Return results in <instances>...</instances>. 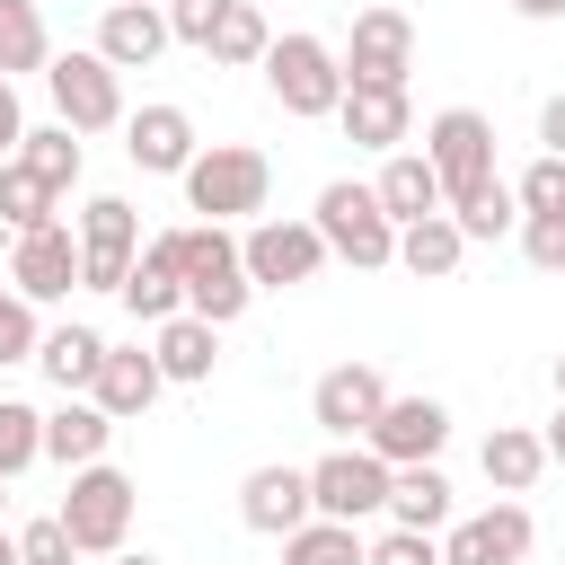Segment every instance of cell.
Listing matches in <instances>:
<instances>
[{"label":"cell","mask_w":565,"mask_h":565,"mask_svg":"<svg viewBox=\"0 0 565 565\" xmlns=\"http://www.w3.org/2000/svg\"><path fill=\"white\" fill-rule=\"evenodd\" d=\"M177 274H185V318H203V327H230V318H247V300H256V282H247V265H238V238H230L221 221L177 230Z\"/></svg>","instance_id":"6da1fadb"},{"label":"cell","mask_w":565,"mask_h":565,"mask_svg":"<svg viewBox=\"0 0 565 565\" xmlns=\"http://www.w3.org/2000/svg\"><path fill=\"white\" fill-rule=\"evenodd\" d=\"M424 159H433V177H441V212H468L477 194L503 185V177H494V124H486L477 106H441V115L424 124Z\"/></svg>","instance_id":"7a4b0ae2"},{"label":"cell","mask_w":565,"mask_h":565,"mask_svg":"<svg viewBox=\"0 0 565 565\" xmlns=\"http://www.w3.org/2000/svg\"><path fill=\"white\" fill-rule=\"evenodd\" d=\"M185 185V212H203V221H256L265 212V194H274V168H265V150H247V141H212V150H194V168L177 177Z\"/></svg>","instance_id":"3957f363"},{"label":"cell","mask_w":565,"mask_h":565,"mask_svg":"<svg viewBox=\"0 0 565 565\" xmlns=\"http://www.w3.org/2000/svg\"><path fill=\"white\" fill-rule=\"evenodd\" d=\"M256 71H265L274 106H282V115H300V124H318V115H335V106H344V62H335V44H327V35H274Z\"/></svg>","instance_id":"277c9868"},{"label":"cell","mask_w":565,"mask_h":565,"mask_svg":"<svg viewBox=\"0 0 565 565\" xmlns=\"http://www.w3.org/2000/svg\"><path fill=\"white\" fill-rule=\"evenodd\" d=\"M309 230L327 238V256H344V265H362V274L397 265V221H388V212H380V194H371V185H353V177L318 185V212H309Z\"/></svg>","instance_id":"5b68a950"},{"label":"cell","mask_w":565,"mask_h":565,"mask_svg":"<svg viewBox=\"0 0 565 565\" xmlns=\"http://www.w3.org/2000/svg\"><path fill=\"white\" fill-rule=\"evenodd\" d=\"M132 503H141V486L124 477V468H71V494H62V530H71V547L79 556H115V547H132Z\"/></svg>","instance_id":"8992f818"},{"label":"cell","mask_w":565,"mask_h":565,"mask_svg":"<svg viewBox=\"0 0 565 565\" xmlns=\"http://www.w3.org/2000/svg\"><path fill=\"white\" fill-rule=\"evenodd\" d=\"M309 512L318 521H380L388 512V459H371L362 441H335L327 459H309Z\"/></svg>","instance_id":"52a82bcc"},{"label":"cell","mask_w":565,"mask_h":565,"mask_svg":"<svg viewBox=\"0 0 565 565\" xmlns=\"http://www.w3.org/2000/svg\"><path fill=\"white\" fill-rule=\"evenodd\" d=\"M335 62H344V88H406V71H415V18L388 9V0L353 9V35H344Z\"/></svg>","instance_id":"ba28073f"},{"label":"cell","mask_w":565,"mask_h":565,"mask_svg":"<svg viewBox=\"0 0 565 565\" xmlns=\"http://www.w3.org/2000/svg\"><path fill=\"white\" fill-rule=\"evenodd\" d=\"M71 238H79V291H124V274L141 256V212L124 194H88Z\"/></svg>","instance_id":"9c48e42d"},{"label":"cell","mask_w":565,"mask_h":565,"mask_svg":"<svg viewBox=\"0 0 565 565\" xmlns=\"http://www.w3.org/2000/svg\"><path fill=\"white\" fill-rule=\"evenodd\" d=\"M44 88H53V115L71 132H115L124 124V71H106L97 53H53Z\"/></svg>","instance_id":"30bf717a"},{"label":"cell","mask_w":565,"mask_h":565,"mask_svg":"<svg viewBox=\"0 0 565 565\" xmlns=\"http://www.w3.org/2000/svg\"><path fill=\"white\" fill-rule=\"evenodd\" d=\"M238 265H247V282L256 291H291V282H318V265H327V238L309 230V221H247V238H238Z\"/></svg>","instance_id":"8fae6325"},{"label":"cell","mask_w":565,"mask_h":565,"mask_svg":"<svg viewBox=\"0 0 565 565\" xmlns=\"http://www.w3.org/2000/svg\"><path fill=\"white\" fill-rule=\"evenodd\" d=\"M441 441H450V406L441 397H397V388L362 433V450L388 459V468H424V459H441Z\"/></svg>","instance_id":"7c38bea8"},{"label":"cell","mask_w":565,"mask_h":565,"mask_svg":"<svg viewBox=\"0 0 565 565\" xmlns=\"http://www.w3.org/2000/svg\"><path fill=\"white\" fill-rule=\"evenodd\" d=\"M530 539H539V521H530V503H486V512H468V521H450L441 530V565H521L530 556Z\"/></svg>","instance_id":"4fadbf2b"},{"label":"cell","mask_w":565,"mask_h":565,"mask_svg":"<svg viewBox=\"0 0 565 565\" xmlns=\"http://www.w3.org/2000/svg\"><path fill=\"white\" fill-rule=\"evenodd\" d=\"M9 291L35 300V309L79 291V238H71V221H44V230H26V238L9 247Z\"/></svg>","instance_id":"5bb4252c"},{"label":"cell","mask_w":565,"mask_h":565,"mask_svg":"<svg viewBox=\"0 0 565 565\" xmlns=\"http://www.w3.org/2000/svg\"><path fill=\"white\" fill-rule=\"evenodd\" d=\"M380 406H388V380H380L371 362H335V371H318V388H309V424L335 433V441H362Z\"/></svg>","instance_id":"9a60e30c"},{"label":"cell","mask_w":565,"mask_h":565,"mask_svg":"<svg viewBox=\"0 0 565 565\" xmlns=\"http://www.w3.org/2000/svg\"><path fill=\"white\" fill-rule=\"evenodd\" d=\"M238 521H247L256 539H291V530L309 521V468H291V459L247 468V477H238Z\"/></svg>","instance_id":"2e32d148"},{"label":"cell","mask_w":565,"mask_h":565,"mask_svg":"<svg viewBox=\"0 0 565 565\" xmlns=\"http://www.w3.org/2000/svg\"><path fill=\"white\" fill-rule=\"evenodd\" d=\"M194 150H203V141H194V115H185V106L159 97V106H141V115H124V159H132L141 177H185Z\"/></svg>","instance_id":"e0dca14e"},{"label":"cell","mask_w":565,"mask_h":565,"mask_svg":"<svg viewBox=\"0 0 565 565\" xmlns=\"http://www.w3.org/2000/svg\"><path fill=\"white\" fill-rule=\"evenodd\" d=\"M88 53H97L106 71H150V62L168 53V9H159V0H106Z\"/></svg>","instance_id":"ac0fdd59"},{"label":"cell","mask_w":565,"mask_h":565,"mask_svg":"<svg viewBox=\"0 0 565 565\" xmlns=\"http://www.w3.org/2000/svg\"><path fill=\"white\" fill-rule=\"evenodd\" d=\"M141 327H168L177 309H185V274H177V230H159V238H141V256H132V274H124V291H115Z\"/></svg>","instance_id":"d6986e66"},{"label":"cell","mask_w":565,"mask_h":565,"mask_svg":"<svg viewBox=\"0 0 565 565\" xmlns=\"http://www.w3.org/2000/svg\"><path fill=\"white\" fill-rule=\"evenodd\" d=\"M159 362H150V344H106V362H97V380H88V406H106L115 424H132V415H150L159 406Z\"/></svg>","instance_id":"ffe728a7"},{"label":"cell","mask_w":565,"mask_h":565,"mask_svg":"<svg viewBox=\"0 0 565 565\" xmlns=\"http://www.w3.org/2000/svg\"><path fill=\"white\" fill-rule=\"evenodd\" d=\"M335 124H344V141H353V150H380V159H388V150L406 141L415 106H406V88H344Z\"/></svg>","instance_id":"44dd1931"},{"label":"cell","mask_w":565,"mask_h":565,"mask_svg":"<svg viewBox=\"0 0 565 565\" xmlns=\"http://www.w3.org/2000/svg\"><path fill=\"white\" fill-rule=\"evenodd\" d=\"M371 194H380V212H388L397 230L441 212V177H433V159H424V150H388V159H380V177H371Z\"/></svg>","instance_id":"7402d4cb"},{"label":"cell","mask_w":565,"mask_h":565,"mask_svg":"<svg viewBox=\"0 0 565 565\" xmlns=\"http://www.w3.org/2000/svg\"><path fill=\"white\" fill-rule=\"evenodd\" d=\"M106 441H115V415L88 406V397H62V406L44 415V459H53V468H97Z\"/></svg>","instance_id":"603a6c76"},{"label":"cell","mask_w":565,"mask_h":565,"mask_svg":"<svg viewBox=\"0 0 565 565\" xmlns=\"http://www.w3.org/2000/svg\"><path fill=\"white\" fill-rule=\"evenodd\" d=\"M150 362H159V380H177V388H194V380H212V362H221V327H203V318H168V327H150Z\"/></svg>","instance_id":"cb8c5ba5"},{"label":"cell","mask_w":565,"mask_h":565,"mask_svg":"<svg viewBox=\"0 0 565 565\" xmlns=\"http://www.w3.org/2000/svg\"><path fill=\"white\" fill-rule=\"evenodd\" d=\"M97 362H106V335L97 327H44V344H35V371L62 388V397H88V380H97Z\"/></svg>","instance_id":"d4e9b609"},{"label":"cell","mask_w":565,"mask_h":565,"mask_svg":"<svg viewBox=\"0 0 565 565\" xmlns=\"http://www.w3.org/2000/svg\"><path fill=\"white\" fill-rule=\"evenodd\" d=\"M477 459H486V486H494V494H512V503H521V494L547 477V441H539L530 424H494Z\"/></svg>","instance_id":"484cf974"},{"label":"cell","mask_w":565,"mask_h":565,"mask_svg":"<svg viewBox=\"0 0 565 565\" xmlns=\"http://www.w3.org/2000/svg\"><path fill=\"white\" fill-rule=\"evenodd\" d=\"M459 256H468V238H459V221H450V212H433V221H406V230H397V265H406L415 282H450V274H459Z\"/></svg>","instance_id":"4316f807"},{"label":"cell","mask_w":565,"mask_h":565,"mask_svg":"<svg viewBox=\"0 0 565 565\" xmlns=\"http://www.w3.org/2000/svg\"><path fill=\"white\" fill-rule=\"evenodd\" d=\"M388 521L397 530H450V477L424 468H388Z\"/></svg>","instance_id":"83f0119b"},{"label":"cell","mask_w":565,"mask_h":565,"mask_svg":"<svg viewBox=\"0 0 565 565\" xmlns=\"http://www.w3.org/2000/svg\"><path fill=\"white\" fill-rule=\"evenodd\" d=\"M18 168H26V177H44L53 194H71V185H79V132H71V124H26Z\"/></svg>","instance_id":"f1b7e54d"},{"label":"cell","mask_w":565,"mask_h":565,"mask_svg":"<svg viewBox=\"0 0 565 565\" xmlns=\"http://www.w3.org/2000/svg\"><path fill=\"white\" fill-rule=\"evenodd\" d=\"M44 62H53L44 9H35V0H0V79H18V71H44Z\"/></svg>","instance_id":"f546056e"},{"label":"cell","mask_w":565,"mask_h":565,"mask_svg":"<svg viewBox=\"0 0 565 565\" xmlns=\"http://www.w3.org/2000/svg\"><path fill=\"white\" fill-rule=\"evenodd\" d=\"M362 547H371V539H362L353 521H318V512H309V521L282 539V565H362Z\"/></svg>","instance_id":"4dcf8cb0"},{"label":"cell","mask_w":565,"mask_h":565,"mask_svg":"<svg viewBox=\"0 0 565 565\" xmlns=\"http://www.w3.org/2000/svg\"><path fill=\"white\" fill-rule=\"evenodd\" d=\"M265 44H274V26H265V9H256V0H230L203 53H212V62H230V71H247V62H265Z\"/></svg>","instance_id":"1f68e13d"},{"label":"cell","mask_w":565,"mask_h":565,"mask_svg":"<svg viewBox=\"0 0 565 565\" xmlns=\"http://www.w3.org/2000/svg\"><path fill=\"white\" fill-rule=\"evenodd\" d=\"M0 221L26 238V230H44V221H62V194H53L44 177H26L18 159H0Z\"/></svg>","instance_id":"d6a6232c"},{"label":"cell","mask_w":565,"mask_h":565,"mask_svg":"<svg viewBox=\"0 0 565 565\" xmlns=\"http://www.w3.org/2000/svg\"><path fill=\"white\" fill-rule=\"evenodd\" d=\"M44 459V415L26 397H0V477H26Z\"/></svg>","instance_id":"836d02e7"},{"label":"cell","mask_w":565,"mask_h":565,"mask_svg":"<svg viewBox=\"0 0 565 565\" xmlns=\"http://www.w3.org/2000/svg\"><path fill=\"white\" fill-rule=\"evenodd\" d=\"M512 203H521V221H530V212H565V159L539 150V159L512 177Z\"/></svg>","instance_id":"e575fe53"},{"label":"cell","mask_w":565,"mask_h":565,"mask_svg":"<svg viewBox=\"0 0 565 565\" xmlns=\"http://www.w3.org/2000/svg\"><path fill=\"white\" fill-rule=\"evenodd\" d=\"M362 565H441V539H433V530H397V521H388V530L362 547Z\"/></svg>","instance_id":"d590c367"},{"label":"cell","mask_w":565,"mask_h":565,"mask_svg":"<svg viewBox=\"0 0 565 565\" xmlns=\"http://www.w3.org/2000/svg\"><path fill=\"white\" fill-rule=\"evenodd\" d=\"M35 344H44V327H35V300L0 291V371H9V362H35Z\"/></svg>","instance_id":"8d00e7d4"},{"label":"cell","mask_w":565,"mask_h":565,"mask_svg":"<svg viewBox=\"0 0 565 565\" xmlns=\"http://www.w3.org/2000/svg\"><path fill=\"white\" fill-rule=\"evenodd\" d=\"M9 539H18V565H71V556H79V547H71V530H62L53 512H44V521H26V530H9Z\"/></svg>","instance_id":"74e56055"},{"label":"cell","mask_w":565,"mask_h":565,"mask_svg":"<svg viewBox=\"0 0 565 565\" xmlns=\"http://www.w3.org/2000/svg\"><path fill=\"white\" fill-rule=\"evenodd\" d=\"M521 256H530L539 274H565V212H530V221H521Z\"/></svg>","instance_id":"f35d334b"},{"label":"cell","mask_w":565,"mask_h":565,"mask_svg":"<svg viewBox=\"0 0 565 565\" xmlns=\"http://www.w3.org/2000/svg\"><path fill=\"white\" fill-rule=\"evenodd\" d=\"M221 9H230V0H168V44H194V53H203L212 26H221Z\"/></svg>","instance_id":"ab89813d"},{"label":"cell","mask_w":565,"mask_h":565,"mask_svg":"<svg viewBox=\"0 0 565 565\" xmlns=\"http://www.w3.org/2000/svg\"><path fill=\"white\" fill-rule=\"evenodd\" d=\"M18 141H26V115H18V88L0 79V159H18Z\"/></svg>","instance_id":"60d3db41"},{"label":"cell","mask_w":565,"mask_h":565,"mask_svg":"<svg viewBox=\"0 0 565 565\" xmlns=\"http://www.w3.org/2000/svg\"><path fill=\"white\" fill-rule=\"evenodd\" d=\"M539 141H547V159H565V88L539 106Z\"/></svg>","instance_id":"b9f144b4"},{"label":"cell","mask_w":565,"mask_h":565,"mask_svg":"<svg viewBox=\"0 0 565 565\" xmlns=\"http://www.w3.org/2000/svg\"><path fill=\"white\" fill-rule=\"evenodd\" d=\"M539 441H547V468H565V397H556V415H547V433H539Z\"/></svg>","instance_id":"7bdbcfd3"},{"label":"cell","mask_w":565,"mask_h":565,"mask_svg":"<svg viewBox=\"0 0 565 565\" xmlns=\"http://www.w3.org/2000/svg\"><path fill=\"white\" fill-rule=\"evenodd\" d=\"M512 9H521V18H539V26H547V18H565V0H512Z\"/></svg>","instance_id":"ee69618b"},{"label":"cell","mask_w":565,"mask_h":565,"mask_svg":"<svg viewBox=\"0 0 565 565\" xmlns=\"http://www.w3.org/2000/svg\"><path fill=\"white\" fill-rule=\"evenodd\" d=\"M106 565H159V556H150V547H115Z\"/></svg>","instance_id":"f6af8a7d"},{"label":"cell","mask_w":565,"mask_h":565,"mask_svg":"<svg viewBox=\"0 0 565 565\" xmlns=\"http://www.w3.org/2000/svg\"><path fill=\"white\" fill-rule=\"evenodd\" d=\"M0 565H18V539H9V530H0Z\"/></svg>","instance_id":"bcb514c9"},{"label":"cell","mask_w":565,"mask_h":565,"mask_svg":"<svg viewBox=\"0 0 565 565\" xmlns=\"http://www.w3.org/2000/svg\"><path fill=\"white\" fill-rule=\"evenodd\" d=\"M556 397H565V353H556Z\"/></svg>","instance_id":"7dc6e473"},{"label":"cell","mask_w":565,"mask_h":565,"mask_svg":"<svg viewBox=\"0 0 565 565\" xmlns=\"http://www.w3.org/2000/svg\"><path fill=\"white\" fill-rule=\"evenodd\" d=\"M0 512H9V477H0Z\"/></svg>","instance_id":"c3c4849f"}]
</instances>
